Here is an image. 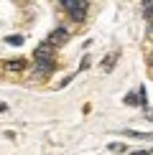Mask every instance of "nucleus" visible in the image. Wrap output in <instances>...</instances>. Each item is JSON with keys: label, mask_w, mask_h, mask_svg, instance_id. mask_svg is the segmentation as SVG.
<instances>
[{"label": "nucleus", "mask_w": 153, "mask_h": 155, "mask_svg": "<svg viewBox=\"0 0 153 155\" xmlns=\"http://www.w3.org/2000/svg\"><path fill=\"white\" fill-rule=\"evenodd\" d=\"M8 43H13V46H18V43H23V38H21V36H10V38H8Z\"/></svg>", "instance_id": "obj_4"}, {"label": "nucleus", "mask_w": 153, "mask_h": 155, "mask_svg": "<svg viewBox=\"0 0 153 155\" xmlns=\"http://www.w3.org/2000/svg\"><path fill=\"white\" fill-rule=\"evenodd\" d=\"M5 66H8L10 71H21V69L25 66V61H8V64H5Z\"/></svg>", "instance_id": "obj_3"}, {"label": "nucleus", "mask_w": 153, "mask_h": 155, "mask_svg": "<svg viewBox=\"0 0 153 155\" xmlns=\"http://www.w3.org/2000/svg\"><path fill=\"white\" fill-rule=\"evenodd\" d=\"M61 5L72 13V18H76V21H82L87 15V3H82V0H64Z\"/></svg>", "instance_id": "obj_1"}, {"label": "nucleus", "mask_w": 153, "mask_h": 155, "mask_svg": "<svg viewBox=\"0 0 153 155\" xmlns=\"http://www.w3.org/2000/svg\"><path fill=\"white\" fill-rule=\"evenodd\" d=\"M151 64H153V54H151Z\"/></svg>", "instance_id": "obj_7"}, {"label": "nucleus", "mask_w": 153, "mask_h": 155, "mask_svg": "<svg viewBox=\"0 0 153 155\" xmlns=\"http://www.w3.org/2000/svg\"><path fill=\"white\" fill-rule=\"evenodd\" d=\"M5 109H8V104H5V102H0V112H5Z\"/></svg>", "instance_id": "obj_6"}, {"label": "nucleus", "mask_w": 153, "mask_h": 155, "mask_svg": "<svg viewBox=\"0 0 153 155\" xmlns=\"http://www.w3.org/2000/svg\"><path fill=\"white\" fill-rule=\"evenodd\" d=\"M66 38H69V31H66V28H56L54 33H49L46 46H49V48H51V46H61V43H66Z\"/></svg>", "instance_id": "obj_2"}, {"label": "nucleus", "mask_w": 153, "mask_h": 155, "mask_svg": "<svg viewBox=\"0 0 153 155\" xmlns=\"http://www.w3.org/2000/svg\"><path fill=\"white\" fill-rule=\"evenodd\" d=\"M112 64H115V56H107V59H105V69H107V71H110Z\"/></svg>", "instance_id": "obj_5"}]
</instances>
